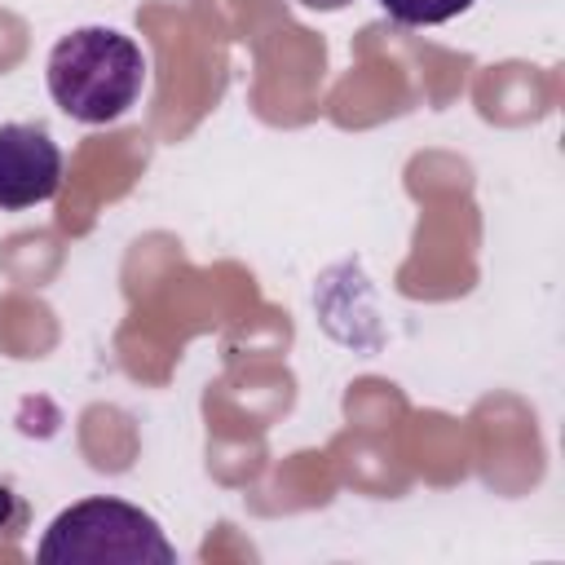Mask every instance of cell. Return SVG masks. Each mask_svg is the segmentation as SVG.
<instances>
[{
  "instance_id": "cell-1",
  "label": "cell",
  "mask_w": 565,
  "mask_h": 565,
  "mask_svg": "<svg viewBox=\"0 0 565 565\" xmlns=\"http://www.w3.org/2000/svg\"><path fill=\"white\" fill-rule=\"evenodd\" d=\"M146 88V57L115 26H75L49 53V93L79 124H115Z\"/></svg>"
},
{
  "instance_id": "cell-2",
  "label": "cell",
  "mask_w": 565,
  "mask_h": 565,
  "mask_svg": "<svg viewBox=\"0 0 565 565\" xmlns=\"http://www.w3.org/2000/svg\"><path fill=\"white\" fill-rule=\"evenodd\" d=\"M44 565H172L177 552L163 539V525L124 499H79L62 508L44 539Z\"/></svg>"
},
{
  "instance_id": "cell-3",
  "label": "cell",
  "mask_w": 565,
  "mask_h": 565,
  "mask_svg": "<svg viewBox=\"0 0 565 565\" xmlns=\"http://www.w3.org/2000/svg\"><path fill=\"white\" fill-rule=\"evenodd\" d=\"M62 185V150L40 124H0V212L49 203Z\"/></svg>"
},
{
  "instance_id": "cell-4",
  "label": "cell",
  "mask_w": 565,
  "mask_h": 565,
  "mask_svg": "<svg viewBox=\"0 0 565 565\" xmlns=\"http://www.w3.org/2000/svg\"><path fill=\"white\" fill-rule=\"evenodd\" d=\"M375 4L402 26H441L463 9H472V0H375Z\"/></svg>"
},
{
  "instance_id": "cell-5",
  "label": "cell",
  "mask_w": 565,
  "mask_h": 565,
  "mask_svg": "<svg viewBox=\"0 0 565 565\" xmlns=\"http://www.w3.org/2000/svg\"><path fill=\"white\" fill-rule=\"evenodd\" d=\"M22 530H26V503L9 486H0V539H18Z\"/></svg>"
}]
</instances>
